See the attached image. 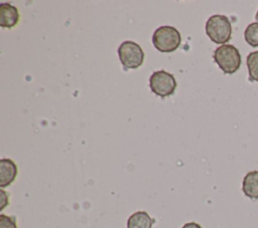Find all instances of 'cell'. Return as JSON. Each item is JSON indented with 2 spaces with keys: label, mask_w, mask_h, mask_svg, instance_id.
<instances>
[{
  "label": "cell",
  "mask_w": 258,
  "mask_h": 228,
  "mask_svg": "<svg viewBox=\"0 0 258 228\" xmlns=\"http://www.w3.org/2000/svg\"><path fill=\"white\" fill-rule=\"evenodd\" d=\"M181 228H202V227L196 222H188V223H185Z\"/></svg>",
  "instance_id": "obj_13"
},
{
  "label": "cell",
  "mask_w": 258,
  "mask_h": 228,
  "mask_svg": "<svg viewBox=\"0 0 258 228\" xmlns=\"http://www.w3.org/2000/svg\"><path fill=\"white\" fill-rule=\"evenodd\" d=\"M242 190L250 199H258V171H251L243 179Z\"/></svg>",
  "instance_id": "obj_8"
},
{
  "label": "cell",
  "mask_w": 258,
  "mask_h": 228,
  "mask_svg": "<svg viewBox=\"0 0 258 228\" xmlns=\"http://www.w3.org/2000/svg\"><path fill=\"white\" fill-rule=\"evenodd\" d=\"M0 228H17L16 220L12 216L5 214L0 215Z\"/></svg>",
  "instance_id": "obj_12"
},
{
  "label": "cell",
  "mask_w": 258,
  "mask_h": 228,
  "mask_svg": "<svg viewBox=\"0 0 258 228\" xmlns=\"http://www.w3.org/2000/svg\"><path fill=\"white\" fill-rule=\"evenodd\" d=\"M246 62L250 79L258 81V51L250 52L247 56Z\"/></svg>",
  "instance_id": "obj_10"
},
{
  "label": "cell",
  "mask_w": 258,
  "mask_h": 228,
  "mask_svg": "<svg viewBox=\"0 0 258 228\" xmlns=\"http://www.w3.org/2000/svg\"><path fill=\"white\" fill-rule=\"evenodd\" d=\"M118 55L124 69L137 68L144 61V52L141 46L130 40L121 43L118 48Z\"/></svg>",
  "instance_id": "obj_4"
},
{
  "label": "cell",
  "mask_w": 258,
  "mask_h": 228,
  "mask_svg": "<svg viewBox=\"0 0 258 228\" xmlns=\"http://www.w3.org/2000/svg\"><path fill=\"white\" fill-rule=\"evenodd\" d=\"M206 33L217 44H226L232 35V25L225 15L215 14L206 23Z\"/></svg>",
  "instance_id": "obj_2"
},
{
  "label": "cell",
  "mask_w": 258,
  "mask_h": 228,
  "mask_svg": "<svg viewBox=\"0 0 258 228\" xmlns=\"http://www.w3.org/2000/svg\"><path fill=\"white\" fill-rule=\"evenodd\" d=\"M154 222L147 212L137 211L128 218L127 228H151Z\"/></svg>",
  "instance_id": "obj_9"
},
{
  "label": "cell",
  "mask_w": 258,
  "mask_h": 228,
  "mask_svg": "<svg viewBox=\"0 0 258 228\" xmlns=\"http://www.w3.org/2000/svg\"><path fill=\"white\" fill-rule=\"evenodd\" d=\"M176 80L173 74L161 69L154 71L149 78V86L153 93L165 97L171 95L176 88Z\"/></svg>",
  "instance_id": "obj_5"
},
{
  "label": "cell",
  "mask_w": 258,
  "mask_h": 228,
  "mask_svg": "<svg viewBox=\"0 0 258 228\" xmlns=\"http://www.w3.org/2000/svg\"><path fill=\"white\" fill-rule=\"evenodd\" d=\"M17 176V166L10 160L3 158L0 160V187L5 188L14 182Z\"/></svg>",
  "instance_id": "obj_7"
},
{
  "label": "cell",
  "mask_w": 258,
  "mask_h": 228,
  "mask_svg": "<svg viewBox=\"0 0 258 228\" xmlns=\"http://www.w3.org/2000/svg\"><path fill=\"white\" fill-rule=\"evenodd\" d=\"M215 62L223 72L232 74L236 72L241 65V54L237 47L232 44L220 45L213 54Z\"/></svg>",
  "instance_id": "obj_3"
},
{
  "label": "cell",
  "mask_w": 258,
  "mask_h": 228,
  "mask_svg": "<svg viewBox=\"0 0 258 228\" xmlns=\"http://www.w3.org/2000/svg\"><path fill=\"white\" fill-rule=\"evenodd\" d=\"M244 38L250 46H258V22L250 23L246 27L244 31Z\"/></svg>",
  "instance_id": "obj_11"
},
{
  "label": "cell",
  "mask_w": 258,
  "mask_h": 228,
  "mask_svg": "<svg viewBox=\"0 0 258 228\" xmlns=\"http://www.w3.org/2000/svg\"><path fill=\"white\" fill-rule=\"evenodd\" d=\"M255 18H256V20L258 21V10H257V13H256V16H255Z\"/></svg>",
  "instance_id": "obj_14"
},
{
  "label": "cell",
  "mask_w": 258,
  "mask_h": 228,
  "mask_svg": "<svg viewBox=\"0 0 258 228\" xmlns=\"http://www.w3.org/2000/svg\"><path fill=\"white\" fill-rule=\"evenodd\" d=\"M181 42L179 31L172 26H160L152 35L154 47L162 53H170L178 48Z\"/></svg>",
  "instance_id": "obj_1"
},
{
  "label": "cell",
  "mask_w": 258,
  "mask_h": 228,
  "mask_svg": "<svg viewBox=\"0 0 258 228\" xmlns=\"http://www.w3.org/2000/svg\"><path fill=\"white\" fill-rule=\"evenodd\" d=\"M19 11L16 6L10 3L0 4V26L2 28H12L18 24Z\"/></svg>",
  "instance_id": "obj_6"
}]
</instances>
